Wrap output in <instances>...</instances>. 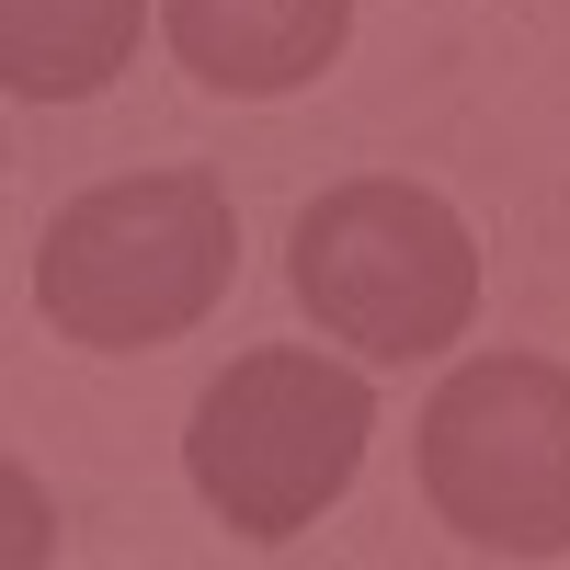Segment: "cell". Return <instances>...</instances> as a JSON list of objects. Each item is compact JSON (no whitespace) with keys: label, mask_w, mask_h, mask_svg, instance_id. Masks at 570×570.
<instances>
[{"label":"cell","mask_w":570,"mask_h":570,"mask_svg":"<svg viewBox=\"0 0 570 570\" xmlns=\"http://www.w3.org/2000/svg\"><path fill=\"white\" fill-rule=\"evenodd\" d=\"M228 274H240V217H228L217 171H126L46 217L35 308L91 354H137L195 331L228 297Z\"/></svg>","instance_id":"cell-1"},{"label":"cell","mask_w":570,"mask_h":570,"mask_svg":"<svg viewBox=\"0 0 570 570\" xmlns=\"http://www.w3.org/2000/svg\"><path fill=\"white\" fill-rule=\"evenodd\" d=\"M365 434H376L365 376L274 343V354L217 365V389L195 400V434H183V468L217 502V525H240L252 548H285L343 502V480L365 468Z\"/></svg>","instance_id":"cell-2"},{"label":"cell","mask_w":570,"mask_h":570,"mask_svg":"<svg viewBox=\"0 0 570 570\" xmlns=\"http://www.w3.org/2000/svg\"><path fill=\"white\" fill-rule=\"evenodd\" d=\"M285 274H297V308L331 343H354L376 365L445 354L480 320V252H468L456 206L422 183H331L320 206H297Z\"/></svg>","instance_id":"cell-3"},{"label":"cell","mask_w":570,"mask_h":570,"mask_svg":"<svg viewBox=\"0 0 570 570\" xmlns=\"http://www.w3.org/2000/svg\"><path fill=\"white\" fill-rule=\"evenodd\" d=\"M422 491L468 548L559 559L570 548V365L480 354L422 411Z\"/></svg>","instance_id":"cell-4"},{"label":"cell","mask_w":570,"mask_h":570,"mask_svg":"<svg viewBox=\"0 0 570 570\" xmlns=\"http://www.w3.org/2000/svg\"><path fill=\"white\" fill-rule=\"evenodd\" d=\"M171 58L195 69L228 104H263V91H308L354 35V0H160Z\"/></svg>","instance_id":"cell-5"},{"label":"cell","mask_w":570,"mask_h":570,"mask_svg":"<svg viewBox=\"0 0 570 570\" xmlns=\"http://www.w3.org/2000/svg\"><path fill=\"white\" fill-rule=\"evenodd\" d=\"M149 0H0V80L23 104H80L137 58Z\"/></svg>","instance_id":"cell-6"}]
</instances>
